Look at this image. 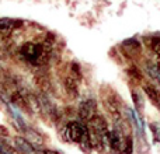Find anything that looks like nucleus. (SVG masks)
I'll return each mask as SVG.
<instances>
[{
  "mask_svg": "<svg viewBox=\"0 0 160 154\" xmlns=\"http://www.w3.org/2000/svg\"><path fill=\"white\" fill-rule=\"evenodd\" d=\"M132 153H133V137L132 135H127L125 136L124 149H122L121 154H132Z\"/></svg>",
  "mask_w": 160,
  "mask_h": 154,
  "instance_id": "ddd939ff",
  "label": "nucleus"
},
{
  "mask_svg": "<svg viewBox=\"0 0 160 154\" xmlns=\"http://www.w3.org/2000/svg\"><path fill=\"white\" fill-rule=\"evenodd\" d=\"M37 154H62L59 150L47 149V147H37Z\"/></svg>",
  "mask_w": 160,
  "mask_h": 154,
  "instance_id": "2eb2a0df",
  "label": "nucleus"
},
{
  "mask_svg": "<svg viewBox=\"0 0 160 154\" xmlns=\"http://www.w3.org/2000/svg\"><path fill=\"white\" fill-rule=\"evenodd\" d=\"M78 113H79L80 122H84V123L88 122L97 113V101L93 98L83 99V101L79 104Z\"/></svg>",
  "mask_w": 160,
  "mask_h": 154,
  "instance_id": "7ed1b4c3",
  "label": "nucleus"
},
{
  "mask_svg": "<svg viewBox=\"0 0 160 154\" xmlns=\"http://www.w3.org/2000/svg\"><path fill=\"white\" fill-rule=\"evenodd\" d=\"M8 136H10V130H8L6 126L0 125V137L6 139V137H8Z\"/></svg>",
  "mask_w": 160,
  "mask_h": 154,
  "instance_id": "f3484780",
  "label": "nucleus"
},
{
  "mask_svg": "<svg viewBox=\"0 0 160 154\" xmlns=\"http://www.w3.org/2000/svg\"><path fill=\"white\" fill-rule=\"evenodd\" d=\"M143 91H145V94L148 95V98L150 99V102L160 109V91L158 90V88H156L152 83H145L143 84Z\"/></svg>",
  "mask_w": 160,
  "mask_h": 154,
  "instance_id": "6e6552de",
  "label": "nucleus"
},
{
  "mask_svg": "<svg viewBox=\"0 0 160 154\" xmlns=\"http://www.w3.org/2000/svg\"><path fill=\"white\" fill-rule=\"evenodd\" d=\"M150 130H152V133H153V136H155V139L156 140H160V129H159V126L156 123H150Z\"/></svg>",
  "mask_w": 160,
  "mask_h": 154,
  "instance_id": "dca6fc26",
  "label": "nucleus"
},
{
  "mask_svg": "<svg viewBox=\"0 0 160 154\" xmlns=\"http://www.w3.org/2000/svg\"><path fill=\"white\" fill-rule=\"evenodd\" d=\"M150 48L156 53V56L160 59V38L159 36H155V38L150 39Z\"/></svg>",
  "mask_w": 160,
  "mask_h": 154,
  "instance_id": "4468645a",
  "label": "nucleus"
},
{
  "mask_svg": "<svg viewBox=\"0 0 160 154\" xmlns=\"http://www.w3.org/2000/svg\"><path fill=\"white\" fill-rule=\"evenodd\" d=\"M21 132H22V135H24V137L27 139V140L30 142L32 146H35V147H45L44 146V144H45V139H44V136L38 132V130L32 129V128L25 126Z\"/></svg>",
  "mask_w": 160,
  "mask_h": 154,
  "instance_id": "39448f33",
  "label": "nucleus"
},
{
  "mask_svg": "<svg viewBox=\"0 0 160 154\" xmlns=\"http://www.w3.org/2000/svg\"><path fill=\"white\" fill-rule=\"evenodd\" d=\"M107 139H108V147L112 150L114 153L117 154H121L122 149H124V143H125V136L119 132L117 128L114 129H110L108 130V135H107Z\"/></svg>",
  "mask_w": 160,
  "mask_h": 154,
  "instance_id": "20e7f679",
  "label": "nucleus"
},
{
  "mask_svg": "<svg viewBox=\"0 0 160 154\" xmlns=\"http://www.w3.org/2000/svg\"><path fill=\"white\" fill-rule=\"evenodd\" d=\"M122 48L128 51V56H129L131 51H135L136 55L141 53V44H139L136 39H128V41H125L124 44H122Z\"/></svg>",
  "mask_w": 160,
  "mask_h": 154,
  "instance_id": "1a4fd4ad",
  "label": "nucleus"
},
{
  "mask_svg": "<svg viewBox=\"0 0 160 154\" xmlns=\"http://www.w3.org/2000/svg\"><path fill=\"white\" fill-rule=\"evenodd\" d=\"M79 83H80V80L76 79L75 76H72L70 73L68 76H65V79H63L65 90H66V93L72 98H76L79 95Z\"/></svg>",
  "mask_w": 160,
  "mask_h": 154,
  "instance_id": "0eeeda50",
  "label": "nucleus"
},
{
  "mask_svg": "<svg viewBox=\"0 0 160 154\" xmlns=\"http://www.w3.org/2000/svg\"><path fill=\"white\" fill-rule=\"evenodd\" d=\"M17 22L16 20L13 18H7V17H3L0 18V31H8V30H13L14 27H17Z\"/></svg>",
  "mask_w": 160,
  "mask_h": 154,
  "instance_id": "f8f14e48",
  "label": "nucleus"
},
{
  "mask_svg": "<svg viewBox=\"0 0 160 154\" xmlns=\"http://www.w3.org/2000/svg\"><path fill=\"white\" fill-rule=\"evenodd\" d=\"M20 55L25 62L35 66H41L48 60V53L44 45L37 42H25L20 48Z\"/></svg>",
  "mask_w": 160,
  "mask_h": 154,
  "instance_id": "f257e3e1",
  "label": "nucleus"
},
{
  "mask_svg": "<svg viewBox=\"0 0 160 154\" xmlns=\"http://www.w3.org/2000/svg\"><path fill=\"white\" fill-rule=\"evenodd\" d=\"M14 149L20 154H37V147L32 146L22 136H16L14 137Z\"/></svg>",
  "mask_w": 160,
  "mask_h": 154,
  "instance_id": "423d86ee",
  "label": "nucleus"
},
{
  "mask_svg": "<svg viewBox=\"0 0 160 154\" xmlns=\"http://www.w3.org/2000/svg\"><path fill=\"white\" fill-rule=\"evenodd\" d=\"M102 105H104V109L107 112V115L115 123L122 121V107L118 99V95L115 93H112V91L105 93V95H102Z\"/></svg>",
  "mask_w": 160,
  "mask_h": 154,
  "instance_id": "f03ea898",
  "label": "nucleus"
},
{
  "mask_svg": "<svg viewBox=\"0 0 160 154\" xmlns=\"http://www.w3.org/2000/svg\"><path fill=\"white\" fill-rule=\"evenodd\" d=\"M127 72H128V76L131 77V80H133L135 83H142L143 81V75H142V72L136 66L128 67Z\"/></svg>",
  "mask_w": 160,
  "mask_h": 154,
  "instance_id": "9b49d317",
  "label": "nucleus"
},
{
  "mask_svg": "<svg viewBox=\"0 0 160 154\" xmlns=\"http://www.w3.org/2000/svg\"><path fill=\"white\" fill-rule=\"evenodd\" d=\"M131 95H132L133 104H135V111L139 113V115H141L142 109H143V99H142L141 94H139L136 90H132V91H131Z\"/></svg>",
  "mask_w": 160,
  "mask_h": 154,
  "instance_id": "9d476101",
  "label": "nucleus"
}]
</instances>
